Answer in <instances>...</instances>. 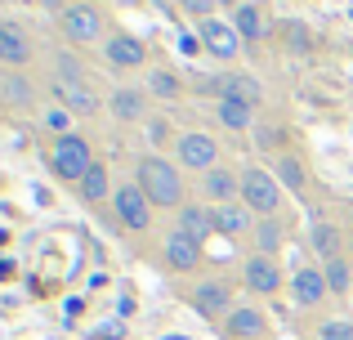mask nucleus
I'll return each instance as SVG.
<instances>
[{
    "label": "nucleus",
    "instance_id": "nucleus-33",
    "mask_svg": "<svg viewBox=\"0 0 353 340\" xmlns=\"http://www.w3.org/2000/svg\"><path fill=\"white\" fill-rule=\"evenodd\" d=\"M36 5H41V9H50V14H63V9H72L77 0H36Z\"/></svg>",
    "mask_w": 353,
    "mask_h": 340
},
{
    "label": "nucleus",
    "instance_id": "nucleus-29",
    "mask_svg": "<svg viewBox=\"0 0 353 340\" xmlns=\"http://www.w3.org/2000/svg\"><path fill=\"white\" fill-rule=\"evenodd\" d=\"M255 143H259L264 152H282V148H286V134L277 130V126H255Z\"/></svg>",
    "mask_w": 353,
    "mask_h": 340
},
{
    "label": "nucleus",
    "instance_id": "nucleus-34",
    "mask_svg": "<svg viewBox=\"0 0 353 340\" xmlns=\"http://www.w3.org/2000/svg\"><path fill=\"white\" fill-rule=\"evenodd\" d=\"M68 108H54V112H50V126H54V130H63V126H68Z\"/></svg>",
    "mask_w": 353,
    "mask_h": 340
},
{
    "label": "nucleus",
    "instance_id": "nucleus-13",
    "mask_svg": "<svg viewBox=\"0 0 353 340\" xmlns=\"http://www.w3.org/2000/svg\"><path fill=\"white\" fill-rule=\"evenodd\" d=\"M54 94H59L63 108L77 112V117H99V108H103V99H99L85 81H59V77H54Z\"/></svg>",
    "mask_w": 353,
    "mask_h": 340
},
{
    "label": "nucleus",
    "instance_id": "nucleus-7",
    "mask_svg": "<svg viewBox=\"0 0 353 340\" xmlns=\"http://www.w3.org/2000/svg\"><path fill=\"white\" fill-rule=\"evenodd\" d=\"M192 305H197L206 318H215V323H219V318H228V314L237 309V305H233V287H228L224 278L197 282V287H192Z\"/></svg>",
    "mask_w": 353,
    "mask_h": 340
},
{
    "label": "nucleus",
    "instance_id": "nucleus-15",
    "mask_svg": "<svg viewBox=\"0 0 353 340\" xmlns=\"http://www.w3.org/2000/svg\"><path fill=\"white\" fill-rule=\"evenodd\" d=\"M103 59L112 63V68H143L148 63V45L139 41V36L117 32L112 41H103Z\"/></svg>",
    "mask_w": 353,
    "mask_h": 340
},
{
    "label": "nucleus",
    "instance_id": "nucleus-37",
    "mask_svg": "<svg viewBox=\"0 0 353 340\" xmlns=\"http://www.w3.org/2000/svg\"><path fill=\"white\" fill-rule=\"evenodd\" d=\"M349 219H353V206H349Z\"/></svg>",
    "mask_w": 353,
    "mask_h": 340
},
{
    "label": "nucleus",
    "instance_id": "nucleus-19",
    "mask_svg": "<svg viewBox=\"0 0 353 340\" xmlns=\"http://www.w3.org/2000/svg\"><path fill=\"white\" fill-rule=\"evenodd\" d=\"M264 327H268V318L259 314L255 305H241V309H233V314L224 318V332L233 336V340H259V336H264Z\"/></svg>",
    "mask_w": 353,
    "mask_h": 340
},
{
    "label": "nucleus",
    "instance_id": "nucleus-23",
    "mask_svg": "<svg viewBox=\"0 0 353 340\" xmlns=\"http://www.w3.org/2000/svg\"><path fill=\"white\" fill-rule=\"evenodd\" d=\"M77 188H81V197H85L90 206H99V201H103L108 192H112V174H108L103 161H94V166H90V174L77 183Z\"/></svg>",
    "mask_w": 353,
    "mask_h": 340
},
{
    "label": "nucleus",
    "instance_id": "nucleus-28",
    "mask_svg": "<svg viewBox=\"0 0 353 340\" xmlns=\"http://www.w3.org/2000/svg\"><path fill=\"white\" fill-rule=\"evenodd\" d=\"M148 90L161 94V99H174V94H183V81H174L170 72H152V77H148Z\"/></svg>",
    "mask_w": 353,
    "mask_h": 340
},
{
    "label": "nucleus",
    "instance_id": "nucleus-4",
    "mask_svg": "<svg viewBox=\"0 0 353 340\" xmlns=\"http://www.w3.org/2000/svg\"><path fill=\"white\" fill-rule=\"evenodd\" d=\"M241 206H250L255 215H277L282 210V183H277V174L250 166L241 174Z\"/></svg>",
    "mask_w": 353,
    "mask_h": 340
},
{
    "label": "nucleus",
    "instance_id": "nucleus-11",
    "mask_svg": "<svg viewBox=\"0 0 353 340\" xmlns=\"http://www.w3.org/2000/svg\"><path fill=\"white\" fill-rule=\"evenodd\" d=\"M32 59H36L32 36L18 23H0V63H5V68H27Z\"/></svg>",
    "mask_w": 353,
    "mask_h": 340
},
{
    "label": "nucleus",
    "instance_id": "nucleus-2",
    "mask_svg": "<svg viewBox=\"0 0 353 340\" xmlns=\"http://www.w3.org/2000/svg\"><path fill=\"white\" fill-rule=\"evenodd\" d=\"M50 166H54L59 179L81 183L90 174V166H94V148H90L85 134H59L54 148H50Z\"/></svg>",
    "mask_w": 353,
    "mask_h": 340
},
{
    "label": "nucleus",
    "instance_id": "nucleus-20",
    "mask_svg": "<svg viewBox=\"0 0 353 340\" xmlns=\"http://www.w3.org/2000/svg\"><path fill=\"white\" fill-rule=\"evenodd\" d=\"M215 117L228 126V130H250V126H259L255 121V103H241V99H219L215 103Z\"/></svg>",
    "mask_w": 353,
    "mask_h": 340
},
{
    "label": "nucleus",
    "instance_id": "nucleus-31",
    "mask_svg": "<svg viewBox=\"0 0 353 340\" xmlns=\"http://www.w3.org/2000/svg\"><path fill=\"white\" fill-rule=\"evenodd\" d=\"M179 5L201 23V18H215V5H219V0H179Z\"/></svg>",
    "mask_w": 353,
    "mask_h": 340
},
{
    "label": "nucleus",
    "instance_id": "nucleus-21",
    "mask_svg": "<svg viewBox=\"0 0 353 340\" xmlns=\"http://www.w3.org/2000/svg\"><path fill=\"white\" fill-rule=\"evenodd\" d=\"M233 27H237V36L241 41H264V9L255 5V0H241L237 5V18H233Z\"/></svg>",
    "mask_w": 353,
    "mask_h": 340
},
{
    "label": "nucleus",
    "instance_id": "nucleus-12",
    "mask_svg": "<svg viewBox=\"0 0 353 340\" xmlns=\"http://www.w3.org/2000/svg\"><path fill=\"white\" fill-rule=\"evenodd\" d=\"M327 296H331V291H327V273H322V269L304 264V269L291 273V300H295V305L313 309V305H322Z\"/></svg>",
    "mask_w": 353,
    "mask_h": 340
},
{
    "label": "nucleus",
    "instance_id": "nucleus-10",
    "mask_svg": "<svg viewBox=\"0 0 353 340\" xmlns=\"http://www.w3.org/2000/svg\"><path fill=\"white\" fill-rule=\"evenodd\" d=\"M197 188L210 206H228V201H241V174H233L228 166H215V170L201 174Z\"/></svg>",
    "mask_w": 353,
    "mask_h": 340
},
{
    "label": "nucleus",
    "instance_id": "nucleus-9",
    "mask_svg": "<svg viewBox=\"0 0 353 340\" xmlns=\"http://www.w3.org/2000/svg\"><path fill=\"white\" fill-rule=\"evenodd\" d=\"M241 278H246L250 291H259V296H277L282 291V264L273 260V255H246V269H241Z\"/></svg>",
    "mask_w": 353,
    "mask_h": 340
},
{
    "label": "nucleus",
    "instance_id": "nucleus-22",
    "mask_svg": "<svg viewBox=\"0 0 353 340\" xmlns=\"http://www.w3.org/2000/svg\"><path fill=\"white\" fill-rule=\"evenodd\" d=\"M273 174H277V183H282V188H291V192H304V188H309V170H304V161L295 157V152H282V157H277V166H273Z\"/></svg>",
    "mask_w": 353,
    "mask_h": 340
},
{
    "label": "nucleus",
    "instance_id": "nucleus-18",
    "mask_svg": "<svg viewBox=\"0 0 353 340\" xmlns=\"http://www.w3.org/2000/svg\"><path fill=\"white\" fill-rule=\"evenodd\" d=\"M210 210H215V233H224V237H241V233H250V228H255V210L241 206V201L210 206Z\"/></svg>",
    "mask_w": 353,
    "mask_h": 340
},
{
    "label": "nucleus",
    "instance_id": "nucleus-1",
    "mask_svg": "<svg viewBox=\"0 0 353 340\" xmlns=\"http://www.w3.org/2000/svg\"><path fill=\"white\" fill-rule=\"evenodd\" d=\"M134 183L148 192V201H152V206H161V210H179L183 206V170L174 166V161L157 157V152L139 157Z\"/></svg>",
    "mask_w": 353,
    "mask_h": 340
},
{
    "label": "nucleus",
    "instance_id": "nucleus-5",
    "mask_svg": "<svg viewBox=\"0 0 353 340\" xmlns=\"http://www.w3.org/2000/svg\"><path fill=\"white\" fill-rule=\"evenodd\" d=\"M112 210L130 233H143V228L152 224V201H148V192L139 188V183H121L112 192Z\"/></svg>",
    "mask_w": 353,
    "mask_h": 340
},
{
    "label": "nucleus",
    "instance_id": "nucleus-14",
    "mask_svg": "<svg viewBox=\"0 0 353 340\" xmlns=\"http://www.w3.org/2000/svg\"><path fill=\"white\" fill-rule=\"evenodd\" d=\"M161 255H165V264H170L174 273H192L201 264V242H192L188 233H179V228H174V233L165 237Z\"/></svg>",
    "mask_w": 353,
    "mask_h": 340
},
{
    "label": "nucleus",
    "instance_id": "nucleus-30",
    "mask_svg": "<svg viewBox=\"0 0 353 340\" xmlns=\"http://www.w3.org/2000/svg\"><path fill=\"white\" fill-rule=\"evenodd\" d=\"M318 340H353V323H322L318 327Z\"/></svg>",
    "mask_w": 353,
    "mask_h": 340
},
{
    "label": "nucleus",
    "instance_id": "nucleus-25",
    "mask_svg": "<svg viewBox=\"0 0 353 340\" xmlns=\"http://www.w3.org/2000/svg\"><path fill=\"white\" fill-rule=\"evenodd\" d=\"M313 251L322 260H345V237L336 224H313Z\"/></svg>",
    "mask_w": 353,
    "mask_h": 340
},
{
    "label": "nucleus",
    "instance_id": "nucleus-32",
    "mask_svg": "<svg viewBox=\"0 0 353 340\" xmlns=\"http://www.w3.org/2000/svg\"><path fill=\"white\" fill-rule=\"evenodd\" d=\"M5 94H9V99H27V86H23L18 77H9V81H5Z\"/></svg>",
    "mask_w": 353,
    "mask_h": 340
},
{
    "label": "nucleus",
    "instance_id": "nucleus-16",
    "mask_svg": "<svg viewBox=\"0 0 353 340\" xmlns=\"http://www.w3.org/2000/svg\"><path fill=\"white\" fill-rule=\"evenodd\" d=\"M206 90H210L215 99H241V103H255V108H259V81L246 77V72H228V77L210 81Z\"/></svg>",
    "mask_w": 353,
    "mask_h": 340
},
{
    "label": "nucleus",
    "instance_id": "nucleus-24",
    "mask_svg": "<svg viewBox=\"0 0 353 340\" xmlns=\"http://www.w3.org/2000/svg\"><path fill=\"white\" fill-rule=\"evenodd\" d=\"M148 112V94L143 90H117L112 94V117L117 121H139Z\"/></svg>",
    "mask_w": 353,
    "mask_h": 340
},
{
    "label": "nucleus",
    "instance_id": "nucleus-17",
    "mask_svg": "<svg viewBox=\"0 0 353 340\" xmlns=\"http://www.w3.org/2000/svg\"><path fill=\"white\" fill-rule=\"evenodd\" d=\"M179 233H188L192 242H206L210 233H215V210L210 206H197V201H183L179 206Z\"/></svg>",
    "mask_w": 353,
    "mask_h": 340
},
{
    "label": "nucleus",
    "instance_id": "nucleus-27",
    "mask_svg": "<svg viewBox=\"0 0 353 340\" xmlns=\"http://www.w3.org/2000/svg\"><path fill=\"white\" fill-rule=\"evenodd\" d=\"M322 273H327V291H331V296H345V291H349V282H353L349 260H327Z\"/></svg>",
    "mask_w": 353,
    "mask_h": 340
},
{
    "label": "nucleus",
    "instance_id": "nucleus-36",
    "mask_svg": "<svg viewBox=\"0 0 353 340\" xmlns=\"http://www.w3.org/2000/svg\"><path fill=\"white\" fill-rule=\"evenodd\" d=\"M165 340H188V336H165Z\"/></svg>",
    "mask_w": 353,
    "mask_h": 340
},
{
    "label": "nucleus",
    "instance_id": "nucleus-8",
    "mask_svg": "<svg viewBox=\"0 0 353 340\" xmlns=\"http://www.w3.org/2000/svg\"><path fill=\"white\" fill-rule=\"evenodd\" d=\"M197 36H201V45H206V50L215 54L219 63H233L237 54H241V36H237V27L219 23V18H201Z\"/></svg>",
    "mask_w": 353,
    "mask_h": 340
},
{
    "label": "nucleus",
    "instance_id": "nucleus-3",
    "mask_svg": "<svg viewBox=\"0 0 353 340\" xmlns=\"http://www.w3.org/2000/svg\"><path fill=\"white\" fill-rule=\"evenodd\" d=\"M174 166L179 170H215L219 166V143H215V134H206V130H183L179 139H174Z\"/></svg>",
    "mask_w": 353,
    "mask_h": 340
},
{
    "label": "nucleus",
    "instance_id": "nucleus-35",
    "mask_svg": "<svg viewBox=\"0 0 353 340\" xmlns=\"http://www.w3.org/2000/svg\"><path fill=\"white\" fill-rule=\"evenodd\" d=\"M9 273H14V264H9V260H5V264H0V278H9Z\"/></svg>",
    "mask_w": 353,
    "mask_h": 340
},
{
    "label": "nucleus",
    "instance_id": "nucleus-26",
    "mask_svg": "<svg viewBox=\"0 0 353 340\" xmlns=\"http://www.w3.org/2000/svg\"><path fill=\"white\" fill-rule=\"evenodd\" d=\"M255 255H277V246H282V224L277 219H255Z\"/></svg>",
    "mask_w": 353,
    "mask_h": 340
},
{
    "label": "nucleus",
    "instance_id": "nucleus-6",
    "mask_svg": "<svg viewBox=\"0 0 353 340\" xmlns=\"http://www.w3.org/2000/svg\"><path fill=\"white\" fill-rule=\"evenodd\" d=\"M59 27H63V36H68L72 45H90V41H103V14H99L94 5H72V9H63L59 14Z\"/></svg>",
    "mask_w": 353,
    "mask_h": 340
}]
</instances>
